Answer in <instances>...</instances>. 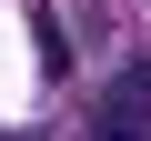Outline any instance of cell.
Here are the masks:
<instances>
[{
	"label": "cell",
	"instance_id": "6da1fadb",
	"mask_svg": "<svg viewBox=\"0 0 151 141\" xmlns=\"http://www.w3.org/2000/svg\"><path fill=\"white\" fill-rule=\"evenodd\" d=\"M91 131H101V141H151V70H141V60H131L121 81L101 91V111H91Z\"/></svg>",
	"mask_w": 151,
	"mask_h": 141
},
{
	"label": "cell",
	"instance_id": "7a4b0ae2",
	"mask_svg": "<svg viewBox=\"0 0 151 141\" xmlns=\"http://www.w3.org/2000/svg\"><path fill=\"white\" fill-rule=\"evenodd\" d=\"M30 40H40V70L60 81V70H70V40H60V20H50V10H30Z\"/></svg>",
	"mask_w": 151,
	"mask_h": 141
}]
</instances>
